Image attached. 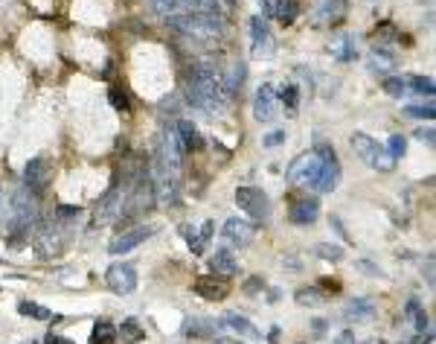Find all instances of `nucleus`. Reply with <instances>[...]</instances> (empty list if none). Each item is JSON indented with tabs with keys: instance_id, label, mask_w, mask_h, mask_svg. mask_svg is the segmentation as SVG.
<instances>
[{
	"instance_id": "obj_1",
	"label": "nucleus",
	"mask_w": 436,
	"mask_h": 344,
	"mask_svg": "<svg viewBox=\"0 0 436 344\" xmlns=\"http://www.w3.org/2000/svg\"><path fill=\"white\" fill-rule=\"evenodd\" d=\"M184 91H186L189 105H195L198 111H207V114L224 111V105L230 100L224 91V82H222V73L212 70L210 65H192L186 70Z\"/></svg>"
},
{
	"instance_id": "obj_2",
	"label": "nucleus",
	"mask_w": 436,
	"mask_h": 344,
	"mask_svg": "<svg viewBox=\"0 0 436 344\" xmlns=\"http://www.w3.org/2000/svg\"><path fill=\"white\" fill-rule=\"evenodd\" d=\"M169 27L177 29L186 38H195V41H215L222 38L227 29L224 15H212V12H184V15H172Z\"/></svg>"
},
{
	"instance_id": "obj_3",
	"label": "nucleus",
	"mask_w": 436,
	"mask_h": 344,
	"mask_svg": "<svg viewBox=\"0 0 436 344\" xmlns=\"http://www.w3.org/2000/svg\"><path fill=\"white\" fill-rule=\"evenodd\" d=\"M332 158H338V155H334V149L326 146V143H320V146H314L311 152H303V155L288 166L285 178L291 184H297V187H314V181H317V176H320L323 164L332 161Z\"/></svg>"
},
{
	"instance_id": "obj_4",
	"label": "nucleus",
	"mask_w": 436,
	"mask_h": 344,
	"mask_svg": "<svg viewBox=\"0 0 436 344\" xmlns=\"http://www.w3.org/2000/svg\"><path fill=\"white\" fill-rule=\"evenodd\" d=\"M151 190H154V201L161 207H172L181 199V181H177V172L163 169L161 164L151 166Z\"/></svg>"
},
{
	"instance_id": "obj_5",
	"label": "nucleus",
	"mask_w": 436,
	"mask_h": 344,
	"mask_svg": "<svg viewBox=\"0 0 436 344\" xmlns=\"http://www.w3.org/2000/svg\"><path fill=\"white\" fill-rule=\"evenodd\" d=\"M352 149H355V155H358L361 161H367L372 169H384L387 172V169L395 166V161L369 135H364V131H355V135H352Z\"/></svg>"
},
{
	"instance_id": "obj_6",
	"label": "nucleus",
	"mask_w": 436,
	"mask_h": 344,
	"mask_svg": "<svg viewBox=\"0 0 436 344\" xmlns=\"http://www.w3.org/2000/svg\"><path fill=\"white\" fill-rule=\"evenodd\" d=\"M236 204L256 222H265L271 216V199L259 187H239L236 190Z\"/></svg>"
},
{
	"instance_id": "obj_7",
	"label": "nucleus",
	"mask_w": 436,
	"mask_h": 344,
	"mask_svg": "<svg viewBox=\"0 0 436 344\" xmlns=\"http://www.w3.org/2000/svg\"><path fill=\"white\" fill-rule=\"evenodd\" d=\"M105 280L111 286V292L116 295H131L137 289V269L131 263H114L105 272Z\"/></svg>"
},
{
	"instance_id": "obj_8",
	"label": "nucleus",
	"mask_w": 436,
	"mask_h": 344,
	"mask_svg": "<svg viewBox=\"0 0 436 344\" xmlns=\"http://www.w3.org/2000/svg\"><path fill=\"white\" fill-rule=\"evenodd\" d=\"M250 38H253V59H271L273 55V35L268 29V21L265 18H253L250 21Z\"/></svg>"
},
{
	"instance_id": "obj_9",
	"label": "nucleus",
	"mask_w": 436,
	"mask_h": 344,
	"mask_svg": "<svg viewBox=\"0 0 436 344\" xmlns=\"http://www.w3.org/2000/svg\"><path fill=\"white\" fill-rule=\"evenodd\" d=\"M123 204H125L123 190H120V184H114V187L108 190V193L102 196L99 207H96V222H99V225L116 222V219H120V213H123Z\"/></svg>"
},
{
	"instance_id": "obj_10",
	"label": "nucleus",
	"mask_w": 436,
	"mask_h": 344,
	"mask_svg": "<svg viewBox=\"0 0 436 344\" xmlns=\"http://www.w3.org/2000/svg\"><path fill=\"white\" fill-rule=\"evenodd\" d=\"M154 234V227H149V225H140V227H131V231H123L120 237H114L111 239V245H108V251L111 254H128L131 248H137V245H143L149 237Z\"/></svg>"
},
{
	"instance_id": "obj_11",
	"label": "nucleus",
	"mask_w": 436,
	"mask_h": 344,
	"mask_svg": "<svg viewBox=\"0 0 436 344\" xmlns=\"http://www.w3.org/2000/svg\"><path fill=\"white\" fill-rule=\"evenodd\" d=\"M253 117L259 123H271L276 117V88L273 85H262L253 97Z\"/></svg>"
},
{
	"instance_id": "obj_12",
	"label": "nucleus",
	"mask_w": 436,
	"mask_h": 344,
	"mask_svg": "<svg viewBox=\"0 0 436 344\" xmlns=\"http://www.w3.org/2000/svg\"><path fill=\"white\" fill-rule=\"evenodd\" d=\"M222 239H224L227 245H233V248H245V245L253 242V225L245 222V219H239V216H233V219L224 222Z\"/></svg>"
},
{
	"instance_id": "obj_13",
	"label": "nucleus",
	"mask_w": 436,
	"mask_h": 344,
	"mask_svg": "<svg viewBox=\"0 0 436 344\" xmlns=\"http://www.w3.org/2000/svg\"><path fill=\"white\" fill-rule=\"evenodd\" d=\"M50 181V164L44 158H32L24 166V184L27 190H44Z\"/></svg>"
},
{
	"instance_id": "obj_14",
	"label": "nucleus",
	"mask_w": 436,
	"mask_h": 344,
	"mask_svg": "<svg viewBox=\"0 0 436 344\" xmlns=\"http://www.w3.org/2000/svg\"><path fill=\"white\" fill-rule=\"evenodd\" d=\"M210 272L222 280H230V277L239 274V263H236V257L227 251V248H222V251H215L210 257Z\"/></svg>"
},
{
	"instance_id": "obj_15",
	"label": "nucleus",
	"mask_w": 436,
	"mask_h": 344,
	"mask_svg": "<svg viewBox=\"0 0 436 344\" xmlns=\"http://www.w3.org/2000/svg\"><path fill=\"white\" fill-rule=\"evenodd\" d=\"M317 216H320V204H317V199H300V201H294L291 210H288V219L294 225H311V222H317Z\"/></svg>"
},
{
	"instance_id": "obj_16",
	"label": "nucleus",
	"mask_w": 436,
	"mask_h": 344,
	"mask_svg": "<svg viewBox=\"0 0 436 344\" xmlns=\"http://www.w3.org/2000/svg\"><path fill=\"white\" fill-rule=\"evenodd\" d=\"M338 184H341V164H338V158H332V161L323 164L320 176H317L311 190H317V193H332Z\"/></svg>"
},
{
	"instance_id": "obj_17",
	"label": "nucleus",
	"mask_w": 436,
	"mask_h": 344,
	"mask_svg": "<svg viewBox=\"0 0 436 344\" xmlns=\"http://www.w3.org/2000/svg\"><path fill=\"white\" fill-rule=\"evenodd\" d=\"M195 292L204 300H224L227 298V280H222V277H198Z\"/></svg>"
},
{
	"instance_id": "obj_18",
	"label": "nucleus",
	"mask_w": 436,
	"mask_h": 344,
	"mask_svg": "<svg viewBox=\"0 0 436 344\" xmlns=\"http://www.w3.org/2000/svg\"><path fill=\"white\" fill-rule=\"evenodd\" d=\"M175 135H177V143H181V149H184V152H195V149H201V135H198L195 123H189V120H177V126H175Z\"/></svg>"
},
{
	"instance_id": "obj_19",
	"label": "nucleus",
	"mask_w": 436,
	"mask_h": 344,
	"mask_svg": "<svg viewBox=\"0 0 436 344\" xmlns=\"http://www.w3.org/2000/svg\"><path fill=\"white\" fill-rule=\"evenodd\" d=\"M215 333H218V324L210 318H189L184 327V336L189 338H215Z\"/></svg>"
},
{
	"instance_id": "obj_20",
	"label": "nucleus",
	"mask_w": 436,
	"mask_h": 344,
	"mask_svg": "<svg viewBox=\"0 0 436 344\" xmlns=\"http://www.w3.org/2000/svg\"><path fill=\"white\" fill-rule=\"evenodd\" d=\"M273 18L282 27H291L300 18V0H273Z\"/></svg>"
},
{
	"instance_id": "obj_21",
	"label": "nucleus",
	"mask_w": 436,
	"mask_h": 344,
	"mask_svg": "<svg viewBox=\"0 0 436 344\" xmlns=\"http://www.w3.org/2000/svg\"><path fill=\"white\" fill-rule=\"evenodd\" d=\"M222 321L227 324L230 330H236L239 336H245V338H253V341H256V338H262V333L253 327V324H250V318H245V315H239V312H227Z\"/></svg>"
},
{
	"instance_id": "obj_22",
	"label": "nucleus",
	"mask_w": 436,
	"mask_h": 344,
	"mask_svg": "<svg viewBox=\"0 0 436 344\" xmlns=\"http://www.w3.org/2000/svg\"><path fill=\"white\" fill-rule=\"evenodd\" d=\"M245 79H247V67L242 65V62H233L230 67H227V73L222 76V82H224V91H227V97L230 93H236L242 85H245Z\"/></svg>"
},
{
	"instance_id": "obj_23",
	"label": "nucleus",
	"mask_w": 436,
	"mask_h": 344,
	"mask_svg": "<svg viewBox=\"0 0 436 344\" xmlns=\"http://www.w3.org/2000/svg\"><path fill=\"white\" fill-rule=\"evenodd\" d=\"M116 327L111 321H96V327L90 333V344H116Z\"/></svg>"
},
{
	"instance_id": "obj_24",
	"label": "nucleus",
	"mask_w": 436,
	"mask_h": 344,
	"mask_svg": "<svg viewBox=\"0 0 436 344\" xmlns=\"http://www.w3.org/2000/svg\"><path fill=\"white\" fill-rule=\"evenodd\" d=\"M329 50H332L334 59H341V62H352L355 55H358V53H355V44H352V38H349V35H338V38L332 41Z\"/></svg>"
},
{
	"instance_id": "obj_25",
	"label": "nucleus",
	"mask_w": 436,
	"mask_h": 344,
	"mask_svg": "<svg viewBox=\"0 0 436 344\" xmlns=\"http://www.w3.org/2000/svg\"><path fill=\"white\" fill-rule=\"evenodd\" d=\"M116 336H123V341H143L146 338V330H143V324L137 321V318H125L120 324V330H116Z\"/></svg>"
},
{
	"instance_id": "obj_26",
	"label": "nucleus",
	"mask_w": 436,
	"mask_h": 344,
	"mask_svg": "<svg viewBox=\"0 0 436 344\" xmlns=\"http://www.w3.org/2000/svg\"><path fill=\"white\" fill-rule=\"evenodd\" d=\"M369 67H372V73H390V70L395 67V59H393L390 53H384V50L375 47V50L369 53Z\"/></svg>"
},
{
	"instance_id": "obj_27",
	"label": "nucleus",
	"mask_w": 436,
	"mask_h": 344,
	"mask_svg": "<svg viewBox=\"0 0 436 344\" xmlns=\"http://www.w3.org/2000/svg\"><path fill=\"white\" fill-rule=\"evenodd\" d=\"M314 254L320 257V260L341 263V260H343V248H341V245H332V242H317V245H314Z\"/></svg>"
},
{
	"instance_id": "obj_28",
	"label": "nucleus",
	"mask_w": 436,
	"mask_h": 344,
	"mask_svg": "<svg viewBox=\"0 0 436 344\" xmlns=\"http://www.w3.org/2000/svg\"><path fill=\"white\" fill-rule=\"evenodd\" d=\"M294 298H297V303H300V307H317V303H323L326 300V295L320 292V289H297L294 292Z\"/></svg>"
},
{
	"instance_id": "obj_29",
	"label": "nucleus",
	"mask_w": 436,
	"mask_h": 344,
	"mask_svg": "<svg viewBox=\"0 0 436 344\" xmlns=\"http://www.w3.org/2000/svg\"><path fill=\"white\" fill-rule=\"evenodd\" d=\"M276 100H280L288 111H297V105H300V91H297V85H282L280 93H276Z\"/></svg>"
},
{
	"instance_id": "obj_30",
	"label": "nucleus",
	"mask_w": 436,
	"mask_h": 344,
	"mask_svg": "<svg viewBox=\"0 0 436 344\" xmlns=\"http://www.w3.org/2000/svg\"><path fill=\"white\" fill-rule=\"evenodd\" d=\"M404 85H410L416 93H428V97H433V88H436L430 76H407Z\"/></svg>"
},
{
	"instance_id": "obj_31",
	"label": "nucleus",
	"mask_w": 436,
	"mask_h": 344,
	"mask_svg": "<svg viewBox=\"0 0 436 344\" xmlns=\"http://www.w3.org/2000/svg\"><path fill=\"white\" fill-rule=\"evenodd\" d=\"M404 152H407V138H404V135H390V140H387V155H390L393 161H399V158H404Z\"/></svg>"
},
{
	"instance_id": "obj_32",
	"label": "nucleus",
	"mask_w": 436,
	"mask_h": 344,
	"mask_svg": "<svg viewBox=\"0 0 436 344\" xmlns=\"http://www.w3.org/2000/svg\"><path fill=\"white\" fill-rule=\"evenodd\" d=\"M404 312L416 321V330H419V333H425V330H428V315H425V310L419 307V300H410L407 307H404Z\"/></svg>"
},
{
	"instance_id": "obj_33",
	"label": "nucleus",
	"mask_w": 436,
	"mask_h": 344,
	"mask_svg": "<svg viewBox=\"0 0 436 344\" xmlns=\"http://www.w3.org/2000/svg\"><path fill=\"white\" fill-rule=\"evenodd\" d=\"M372 310H375V307H372V300H369V298H355V300L349 303V307H346V315H349V318H352V315H355V318H361V315H369Z\"/></svg>"
},
{
	"instance_id": "obj_34",
	"label": "nucleus",
	"mask_w": 436,
	"mask_h": 344,
	"mask_svg": "<svg viewBox=\"0 0 436 344\" xmlns=\"http://www.w3.org/2000/svg\"><path fill=\"white\" fill-rule=\"evenodd\" d=\"M404 114H407V117H416V120H433L436 108H433V102H428V105H407Z\"/></svg>"
},
{
	"instance_id": "obj_35",
	"label": "nucleus",
	"mask_w": 436,
	"mask_h": 344,
	"mask_svg": "<svg viewBox=\"0 0 436 344\" xmlns=\"http://www.w3.org/2000/svg\"><path fill=\"white\" fill-rule=\"evenodd\" d=\"M18 312H21V315H32V318H41V321L53 318V312H50V310L38 307V303H27V300H21V303H18Z\"/></svg>"
},
{
	"instance_id": "obj_36",
	"label": "nucleus",
	"mask_w": 436,
	"mask_h": 344,
	"mask_svg": "<svg viewBox=\"0 0 436 344\" xmlns=\"http://www.w3.org/2000/svg\"><path fill=\"white\" fill-rule=\"evenodd\" d=\"M108 100H111V105H114L116 111H131V100H128V93H125V91H120V88H111V91H108Z\"/></svg>"
},
{
	"instance_id": "obj_37",
	"label": "nucleus",
	"mask_w": 436,
	"mask_h": 344,
	"mask_svg": "<svg viewBox=\"0 0 436 344\" xmlns=\"http://www.w3.org/2000/svg\"><path fill=\"white\" fill-rule=\"evenodd\" d=\"M184 239L189 242V248H192V254H204V237L195 231V227H184Z\"/></svg>"
},
{
	"instance_id": "obj_38",
	"label": "nucleus",
	"mask_w": 436,
	"mask_h": 344,
	"mask_svg": "<svg viewBox=\"0 0 436 344\" xmlns=\"http://www.w3.org/2000/svg\"><path fill=\"white\" fill-rule=\"evenodd\" d=\"M404 79H402V76H387V79H384V91L390 93V97H402V93H404Z\"/></svg>"
},
{
	"instance_id": "obj_39",
	"label": "nucleus",
	"mask_w": 436,
	"mask_h": 344,
	"mask_svg": "<svg viewBox=\"0 0 436 344\" xmlns=\"http://www.w3.org/2000/svg\"><path fill=\"white\" fill-rule=\"evenodd\" d=\"M285 140V131H273V135H268L265 140H262V146H268V149H273V146H280Z\"/></svg>"
},
{
	"instance_id": "obj_40",
	"label": "nucleus",
	"mask_w": 436,
	"mask_h": 344,
	"mask_svg": "<svg viewBox=\"0 0 436 344\" xmlns=\"http://www.w3.org/2000/svg\"><path fill=\"white\" fill-rule=\"evenodd\" d=\"M416 138H419L422 143H428V146H433V128H419L416 131Z\"/></svg>"
},
{
	"instance_id": "obj_41",
	"label": "nucleus",
	"mask_w": 436,
	"mask_h": 344,
	"mask_svg": "<svg viewBox=\"0 0 436 344\" xmlns=\"http://www.w3.org/2000/svg\"><path fill=\"white\" fill-rule=\"evenodd\" d=\"M44 344H73V341H70V338H64V336H55V333H47Z\"/></svg>"
},
{
	"instance_id": "obj_42",
	"label": "nucleus",
	"mask_w": 436,
	"mask_h": 344,
	"mask_svg": "<svg viewBox=\"0 0 436 344\" xmlns=\"http://www.w3.org/2000/svg\"><path fill=\"white\" fill-rule=\"evenodd\" d=\"M334 344H355V333L352 330H343L338 338H334Z\"/></svg>"
},
{
	"instance_id": "obj_43",
	"label": "nucleus",
	"mask_w": 436,
	"mask_h": 344,
	"mask_svg": "<svg viewBox=\"0 0 436 344\" xmlns=\"http://www.w3.org/2000/svg\"><path fill=\"white\" fill-rule=\"evenodd\" d=\"M334 12L343 15V4H341V0H334ZM329 15H332V4H326V9H323V18H329Z\"/></svg>"
},
{
	"instance_id": "obj_44",
	"label": "nucleus",
	"mask_w": 436,
	"mask_h": 344,
	"mask_svg": "<svg viewBox=\"0 0 436 344\" xmlns=\"http://www.w3.org/2000/svg\"><path fill=\"white\" fill-rule=\"evenodd\" d=\"M259 6L265 12V21H268V18H273V0H259Z\"/></svg>"
},
{
	"instance_id": "obj_45",
	"label": "nucleus",
	"mask_w": 436,
	"mask_h": 344,
	"mask_svg": "<svg viewBox=\"0 0 436 344\" xmlns=\"http://www.w3.org/2000/svg\"><path fill=\"white\" fill-rule=\"evenodd\" d=\"M256 289H265V283H262V277H256V280H250V283L245 286V292H256Z\"/></svg>"
},
{
	"instance_id": "obj_46",
	"label": "nucleus",
	"mask_w": 436,
	"mask_h": 344,
	"mask_svg": "<svg viewBox=\"0 0 436 344\" xmlns=\"http://www.w3.org/2000/svg\"><path fill=\"white\" fill-rule=\"evenodd\" d=\"M212 344H245V341H239V338H224V336H215V338H212Z\"/></svg>"
},
{
	"instance_id": "obj_47",
	"label": "nucleus",
	"mask_w": 436,
	"mask_h": 344,
	"mask_svg": "<svg viewBox=\"0 0 436 344\" xmlns=\"http://www.w3.org/2000/svg\"><path fill=\"white\" fill-rule=\"evenodd\" d=\"M314 333H326V321H323V318L314 321Z\"/></svg>"
},
{
	"instance_id": "obj_48",
	"label": "nucleus",
	"mask_w": 436,
	"mask_h": 344,
	"mask_svg": "<svg viewBox=\"0 0 436 344\" xmlns=\"http://www.w3.org/2000/svg\"><path fill=\"white\" fill-rule=\"evenodd\" d=\"M364 344H384L381 338H369V341H364Z\"/></svg>"
},
{
	"instance_id": "obj_49",
	"label": "nucleus",
	"mask_w": 436,
	"mask_h": 344,
	"mask_svg": "<svg viewBox=\"0 0 436 344\" xmlns=\"http://www.w3.org/2000/svg\"><path fill=\"white\" fill-rule=\"evenodd\" d=\"M4 201H6V199H4V196H0V216H4Z\"/></svg>"
}]
</instances>
